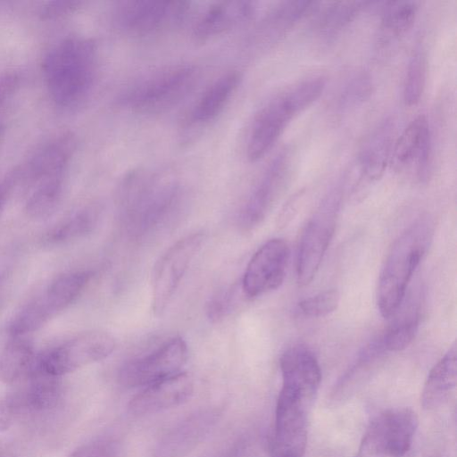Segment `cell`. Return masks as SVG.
<instances>
[{"label":"cell","mask_w":457,"mask_h":457,"mask_svg":"<svg viewBox=\"0 0 457 457\" xmlns=\"http://www.w3.org/2000/svg\"><path fill=\"white\" fill-rule=\"evenodd\" d=\"M299 196L300 195H296V197H294L289 201L287 205L281 212L278 222L279 227H286L294 219L298 209Z\"/></svg>","instance_id":"obj_40"},{"label":"cell","mask_w":457,"mask_h":457,"mask_svg":"<svg viewBox=\"0 0 457 457\" xmlns=\"http://www.w3.org/2000/svg\"><path fill=\"white\" fill-rule=\"evenodd\" d=\"M288 87L269 98L256 112L250 124L245 155L255 162L274 146L291 120L303 110Z\"/></svg>","instance_id":"obj_8"},{"label":"cell","mask_w":457,"mask_h":457,"mask_svg":"<svg viewBox=\"0 0 457 457\" xmlns=\"http://www.w3.org/2000/svg\"><path fill=\"white\" fill-rule=\"evenodd\" d=\"M25 408L20 392L12 393L0 400V431L8 429L23 413Z\"/></svg>","instance_id":"obj_36"},{"label":"cell","mask_w":457,"mask_h":457,"mask_svg":"<svg viewBox=\"0 0 457 457\" xmlns=\"http://www.w3.org/2000/svg\"><path fill=\"white\" fill-rule=\"evenodd\" d=\"M419 420L407 407L380 412L370 422L361 444L363 455L402 457L410 449Z\"/></svg>","instance_id":"obj_9"},{"label":"cell","mask_w":457,"mask_h":457,"mask_svg":"<svg viewBox=\"0 0 457 457\" xmlns=\"http://www.w3.org/2000/svg\"><path fill=\"white\" fill-rule=\"evenodd\" d=\"M52 317L39 298L27 304L10 321L8 333L12 337H24L36 331Z\"/></svg>","instance_id":"obj_33"},{"label":"cell","mask_w":457,"mask_h":457,"mask_svg":"<svg viewBox=\"0 0 457 457\" xmlns=\"http://www.w3.org/2000/svg\"><path fill=\"white\" fill-rule=\"evenodd\" d=\"M253 1H223L212 4L196 19L192 36L206 43L249 23L256 15Z\"/></svg>","instance_id":"obj_16"},{"label":"cell","mask_w":457,"mask_h":457,"mask_svg":"<svg viewBox=\"0 0 457 457\" xmlns=\"http://www.w3.org/2000/svg\"><path fill=\"white\" fill-rule=\"evenodd\" d=\"M431 135L425 115L414 118L403 129L392 148V163L395 170H411L416 179L425 182L431 164Z\"/></svg>","instance_id":"obj_15"},{"label":"cell","mask_w":457,"mask_h":457,"mask_svg":"<svg viewBox=\"0 0 457 457\" xmlns=\"http://www.w3.org/2000/svg\"><path fill=\"white\" fill-rule=\"evenodd\" d=\"M187 358L186 342L173 337L155 351L124 364L119 380L127 387H145L181 372Z\"/></svg>","instance_id":"obj_11"},{"label":"cell","mask_w":457,"mask_h":457,"mask_svg":"<svg viewBox=\"0 0 457 457\" xmlns=\"http://www.w3.org/2000/svg\"><path fill=\"white\" fill-rule=\"evenodd\" d=\"M372 89V79L369 73L363 71L354 72L339 91L337 109L344 112L359 106L369 99Z\"/></svg>","instance_id":"obj_31"},{"label":"cell","mask_w":457,"mask_h":457,"mask_svg":"<svg viewBox=\"0 0 457 457\" xmlns=\"http://www.w3.org/2000/svg\"><path fill=\"white\" fill-rule=\"evenodd\" d=\"M191 12V3L168 0L115 2L112 24L120 34L132 38H150L180 27Z\"/></svg>","instance_id":"obj_5"},{"label":"cell","mask_w":457,"mask_h":457,"mask_svg":"<svg viewBox=\"0 0 457 457\" xmlns=\"http://www.w3.org/2000/svg\"><path fill=\"white\" fill-rule=\"evenodd\" d=\"M431 237L430 223L421 220L406 229L391 247L377 290L378 307L384 318L394 316L399 310Z\"/></svg>","instance_id":"obj_4"},{"label":"cell","mask_w":457,"mask_h":457,"mask_svg":"<svg viewBox=\"0 0 457 457\" xmlns=\"http://www.w3.org/2000/svg\"><path fill=\"white\" fill-rule=\"evenodd\" d=\"M393 134V123L386 120L370 136L358 159L361 179L372 182L382 177L389 161Z\"/></svg>","instance_id":"obj_22"},{"label":"cell","mask_w":457,"mask_h":457,"mask_svg":"<svg viewBox=\"0 0 457 457\" xmlns=\"http://www.w3.org/2000/svg\"><path fill=\"white\" fill-rule=\"evenodd\" d=\"M282 387L314 400L321 372L313 353L303 345L288 348L281 356Z\"/></svg>","instance_id":"obj_18"},{"label":"cell","mask_w":457,"mask_h":457,"mask_svg":"<svg viewBox=\"0 0 457 457\" xmlns=\"http://www.w3.org/2000/svg\"><path fill=\"white\" fill-rule=\"evenodd\" d=\"M4 128L2 126H0V144L2 143V140L4 138Z\"/></svg>","instance_id":"obj_41"},{"label":"cell","mask_w":457,"mask_h":457,"mask_svg":"<svg viewBox=\"0 0 457 457\" xmlns=\"http://www.w3.org/2000/svg\"><path fill=\"white\" fill-rule=\"evenodd\" d=\"M241 80L242 75L238 71H228L212 81L187 113V129H200L215 120L229 103Z\"/></svg>","instance_id":"obj_19"},{"label":"cell","mask_w":457,"mask_h":457,"mask_svg":"<svg viewBox=\"0 0 457 457\" xmlns=\"http://www.w3.org/2000/svg\"><path fill=\"white\" fill-rule=\"evenodd\" d=\"M199 68L182 62L148 71L126 86L115 99L116 105L137 114H157L181 103L195 88Z\"/></svg>","instance_id":"obj_3"},{"label":"cell","mask_w":457,"mask_h":457,"mask_svg":"<svg viewBox=\"0 0 457 457\" xmlns=\"http://www.w3.org/2000/svg\"><path fill=\"white\" fill-rule=\"evenodd\" d=\"M204 238L202 233L187 235L171 245L159 261L152 289V306L156 315L162 314L170 302Z\"/></svg>","instance_id":"obj_12"},{"label":"cell","mask_w":457,"mask_h":457,"mask_svg":"<svg viewBox=\"0 0 457 457\" xmlns=\"http://www.w3.org/2000/svg\"><path fill=\"white\" fill-rule=\"evenodd\" d=\"M32 343L24 337H12L0 353V381L13 384L29 374L35 360Z\"/></svg>","instance_id":"obj_25"},{"label":"cell","mask_w":457,"mask_h":457,"mask_svg":"<svg viewBox=\"0 0 457 457\" xmlns=\"http://www.w3.org/2000/svg\"><path fill=\"white\" fill-rule=\"evenodd\" d=\"M64 179L57 178L32 186L25 204L27 215L37 220L52 215L61 202Z\"/></svg>","instance_id":"obj_30"},{"label":"cell","mask_w":457,"mask_h":457,"mask_svg":"<svg viewBox=\"0 0 457 457\" xmlns=\"http://www.w3.org/2000/svg\"><path fill=\"white\" fill-rule=\"evenodd\" d=\"M341 191L332 189L308 221L302 235L296 265L297 282L306 286L315 277L334 235Z\"/></svg>","instance_id":"obj_7"},{"label":"cell","mask_w":457,"mask_h":457,"mask_svg":"<svg viewBox=\"0 0 457 457\" xmlns=\"http://www.w3.org/2000/svg\"><path fill=\"white\" fill-rule=\"evenodd\" d=\"M418 5L412 1L386 3L379 25L378 41L387 46L403 37L412 27Z\"/></svg>","instance_id":"obj_26"},{"label":"cell","mask_w":457,"mask_h":457,"mask_svg":"<svg viewBox=\"0 0 457 457\" xmlns=\"http://www.w3.org/2000/svg\"><path fill=\"white\" fill-rule=\"evenodd\" d=\"M217 412L205 410L190 415L167 432L158 443L156 457H183L209 433Z\"/></svg>","instance_id":"obj_20"},{"label":"cell","mask_w":457,"mask_h":457,"mask_svg":"<svg viewBox=\"0 0 457 457\" xmlns=\"http://www.w3.org/2000/svg\"><path fill=\"white\" fill-rule=\"evenodd\" d=\"M184 187L168 170L137 168L128 171L116 189V204L128 233L134 237L152 231L179 206Z\"/></svg>","instance_id":"obj_1"},{"label":"cell","mask_w":457,"mask_h":457,"mask_svg":"<svg viewBox=\"0 0 457 457\" xmlns=\"http://www.w3.org/2000/svg\"><path fill=\"white\" fill-rule=\"evenodd\" d=\"M193 393L191 378L183 372L144 387L129 404L134 415H145L176 407L187 402Z\"/></svg>","instance_id":"obj_17"},{"label":"cell","mask_w":457,"mask_h":457,"mask_svg":"<svg viewBox=\"0 0 457 457\" xmlns=\"http://www.w3.org/2000/svg\"><path fill=\"white\" fill-rule=\"evenodd\" d=\"M316 3L285 1L278 3L262 19L254 35V43L270 47L282 39Z\"/></svg>","instance_id":"obj_21"},{"label":"cell","mask_w":457,"mask_h":457,"mask_svg":"<svg viewBox=\"0 0 457 457\" xmlns=\"http://www.w3.org/2000/svg\"><path fill=\"white\" fill-rule=\"evenodd\" d=\"M420 316L413 313L394 323L378 343L380 351L399 352L408 347L419 329Z\"/></svg>","instance_id":"obj_32"},{"label":"cell","mask_w":457,"mask_h":457,"mask_svg":"<svg viewBox=\"0 0 457 457\" xmlns=\"http://www.w3.org/2000/svg\"><path fill=\"white\" fill-rule=\"evenodd\" d=\"M231 297V291L227 290L218 293L212 298L207 308L210 320L217 321L226 315L230 306Z\"/></svg>","instance_id":"obj_38"},{"label":"cell","mask_w":457,"mask_h":457,"mask_svg":"<svg viewBox=\"0 0 457 457\" xmlns=\"http://www.w3.org/2000/svg\"><path fill=\"white\" fill-rule=\"evenodd\" d=\"M289 256V245L284 239L273 238L262 245L246 266L242 280L244 294L253 298L279 287Z\"/></svg>","instance_id":"obj_13"},{"label":"cell","mask_w":457,"mask_h":457,"mask_svg":"<svg viewBox=\"0 0 457 457\" xmlns=\"http://www.w3.org/2000/svg\"><path fill=\"white\" fill-rule=\"evenodd\" d=\"M100 211L95 206L85 207L56 224L44 236L47 245H60L91 232L98 223Z\"/></svg>","instance_id":"obj_27"},{"label":"cell","mask_w":457,"mask_h":457,"mask_svg":"<svg viewBox=\"0 0 457 457\" xmlns=\"http://www.w3.org/2000/svg\"><path fill=\"white\" fill-rule=\"evenodd\" d=\"M312 403L280 390L275 413L271 457H303L307 445V418Z\"/></svg>","instance_id":"obj_10"},{"label":"cell","mask_w":457,"mask_h":457,"mask_svg":"<svg viewBox=\"0 0 457 457\" xmlns=\"http://www.w3.org/2000/svg\"><path fill=\"white\" fill-rule=\"evenodd\" d=\"M43 71L55 104L67 109L79 107L88 99L96 82V45L79 36L62 39L46 54Z\"/></svg>","instance_id":"obj_2"},{"label":"cell","mask_w":457,"mask_h":457,"mask_svg":"<svg viewBox=\"0 0 457 457\" xmlns=\"http://www.w3.org/2000/svg\"><path fill=\"white\" fill-rule=\"evenodd\" d=\"M289 161L285 149L265 167L242 206L239 221L244 228H252L266 217L284 185Z\"/></svg>","instance_id":"obj_14"},{"label":"cell","mask_w":457,"mask_h":457,"mask_svg":"<svg viewBox=\"0 0 457 457\" xmlns=\"http://www.w3.org/2000/svg\"><path fill=\"white\" fill-rule=\"evenodd\" d=\"M93 273L89 270L66 272L55 278L40 298L53 316L72 303L82 293Z\"/></svg>","instance_id":"obj_24"},{"label":"cell","mask_w":457,"mask_h":457,"mask_svg":"<svg viewBox=\"0 0 457 457\" xmlns=\"http://www.w3.org/2000/svg\"><path fill=\"white\" fill-rule=\"evenodd\" d=\"M115 340L103 331L79 333L35 357L29 374L59 378L109 356Z\"/></svg>","instance_id":"obj_6"},{"label":"cell","mask_w":457,"mask_h":457,"mask_svg":"<svg viewBox=\"0 0 457 457\" xmlns=\"http://www.w3.org/2000/svg\"><path fill=\"white\" fill-rule=\"evenodd\" d=\"M424 457H437V456H435V455H428V456H424Z\"/></svg>","instance_id":"obj_42"},{"label":"cell","mask_w":457,"mask_h":457,"mask_svg":"<svg viewBox=\"0 0 457 457\" xmlns=\"http://www.w3.org/2000/svg\"><path fill=\"white\" fill-rule=\"evenodd\" d=\"M79 3L74 1L55 2L46 8L45 14L49 18L56 15H62L78 8Z\"/></svg>","instance_id":"obj_39"},{"label":"cell","mask_w":457,"mask_h":457,"mask_svg":"<svg viewBox=\"0 0 457 457\" xmlns=\"http://www.w3.org/2000/svg\"><path fill=\"white\" fill-rule=\"evenodd\" d=\"M457 384V347L454 343L435 364L425 382L421 401L426 409L441 405Z\"/></svg>","instance_id":"obj_23"},{"label":"cell","mask_w":457,"mask_h":457,"mask_svg":"<svg viewBox=\"0 0 457 457\" xmlns=\"http://www.w3.org/2000/svg\"><path fill=\"white\" fill-rule=\"evenodd\" d=\"M366 2L329 3L319 13L315 29L324 40L333 39L346 28L366 5Z\"/></svg>","instance_id":"obj_28"},{"label":"cell","mask_w":457,"mask_h":457,"mask_svg":"<svg viewBox=\"0 0 457 457\" xmlns=\"http://www.w3.org/2000/svg\"><path fill=\"white\" fill-rule=\"evenodd\" d=\"M426 78V59L423 50L417 48L411 54L403 82V101L406 105H415L420 99Z\"/></svg>","instance_id":"obj_34"},{"label":"cell","mask_w":457,"mask_h":457,"mask_svg":"<svg viewBox=\"0 0 457 457\" xmlns=\"http://www.w3.org/2000/svg\"><path fill=\"white\" fill-rule=\"evenodd\" d=\"M119 445L112 439H99L76 449L69 457H119Z\"/></svg>","instance_id":"obj_37"},{"label":"cell","mask_w":457,"mask_h":457,"mask_svg":"<svg viewBox=\"0 0 457 457\" xmlns=\"http://www.w3.org/2000/svg\"><path fill=\"white\" fill-rule=\"evenodd\" d=\"M339 302V292L329 289L302 300L298 303V309L306 317H324L335 312Z\"/></svg>","instance_id":"obj_35"},{"label":"cell","mask_w":457,"mask_h":457,"mask_svg":"<svg viewBox=\"0 0 457 457\" xmlns=\"http://www.w3.org/2000/svg\"><path fill=\"white\" fill-rule=\"evenodd\" d=\"M30 384L20 392L26 412L43 411L54 407L61 397L58 378L30 374Z\"/></svg>","instance_id":"obj_29"}]
</instances>
